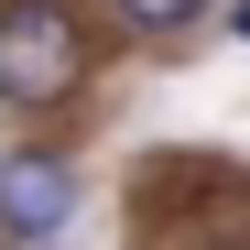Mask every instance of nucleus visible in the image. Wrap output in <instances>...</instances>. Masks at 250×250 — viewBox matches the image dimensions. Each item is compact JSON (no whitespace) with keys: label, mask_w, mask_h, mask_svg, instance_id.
Instances as JSON below:
<instances>
[{"label":"nucleus","mask_w":250,"mask_h":250,"mask_svg":"<svg viewBox=\"0 0 250 250\" xmlns=\"http://www.w3.org/2000/svg\"><path fill=\"white\" fill-rule=\"evenodd\" d=\"M87 76V33L65 0H0V98L11 109H55Z\"/></svg>","instance_id":"1"},{"label":"nucleus","mask_w":250,"mask_h":250,"mask_svg":"<svg viewBox=\"0 0 250 250\" xmlns=\"http://www.w3.org/2000/svg\"><path fill=\"white\" fill-rule=\"evenodd\" d=\"M65 218H76V163L65 152H11L0 163V239H65Z\"/></svg>","instance_id":"2"},{"label":"nucleus","mask_w":250,"mask_h":250,"mask_svg":"<svg viewBox=\"0 0 250 250\" xmlns=\"http://www.w3.org/2000/svg\"><path fill=\"white\" fill-rule=\"evenodd\" d=\"M120 22L131 33H185V22H207V0H120Z\"/></svg>","instance_id":"3"},{"label":"nucleus","mask_w":250,"mask_h":250,"mask_svg":"<svg viewBox=\"0 0 250 250\" xmlns=\"http://www.w3.org/2000/svg\"><path fill=\"white\" fill-rule=\"evenodd\" d=\"M229 22H239V44H250V0H239V11H229Z\"/></svg>","instance_id":"4"},{"label":"nucleus","mask_w":250,"mask_h":250,"mask_svg":"<svg viewBox=\"0 0 250 250\" xmlns=\"http://www.w3.org/2000/svg\"><path fill=\"white\" fill-rule=\"evenodd\" d=\"M11 250H55V239H11Z\"/></svg>","instance_id":"5"}]
</instances>
